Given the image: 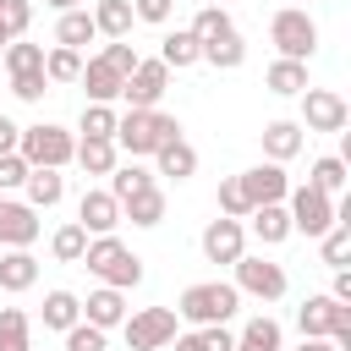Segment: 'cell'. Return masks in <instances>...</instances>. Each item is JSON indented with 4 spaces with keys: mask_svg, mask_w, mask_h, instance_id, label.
<instances>
[{
    "mask_svg": "<svg viewBox=\"0 0 351 351\" xmlns=\"http://www.w3.org/2000/svg\"><path fill=\"white\" fill-rule=\"evenodd\" d=\"M241 307V291L230 280H203V285H186L181 302H176V318L197 324V329H214V324H230Z\"/></svg>",
    "mask_w": 351,
    "mask_h": 351,
    "instance_id": "cell-1",
    "label": "cell"
},
{
    "mask_svg": "<svg viewBox=\"0 0 351 351\" xmlns=\"http://www.w3.org/2000/svg\"><path fill=\"white\" fill-rule=\"evenodd\" d=\"M181 137V121L176 115H165V110H126L121 121H115V143L132 154V159H143V154H159L165 143H176Z\"/></svg>",
    "mask_w": 351,
    "mask_h": 351,
    "instance_id": "cell-2",
    "label": "cell"
},
{
    "mask_svg": "<svg viewBox=\"0 0 351 351\" xmlns=\"http://www.w3.org/2000/svg\"><path fill=\"white\" fill-rule=\"evenodd\" d=\"M88 274H99L110 291H132L143 280V258L121 241V236H88V252H82Z\"/></svg>",
    "mask_w": 351,
    "mask_h": 351,
    "instance_id": "cell-3",
    "label": "cell"
},
{
    "mask_svg": "<svg viewBox=\"0 0 351 351\" xmlns=\"http://www.w3.org/2000/svg\"><path fill=\"white\" fill-rule=\"evenodd\" d=\"M16 154L27 159V170H60V165H71L77 137H71L66 126H55V121H38V126H22Z\"/></svg>",
    "mask_w": 351,
    "mask_h": 351,
    "instance_id": "cell-4",
    "label": "cell"
},
{
    "mask_svg": "<svg viewBox=\"0 0 351 351\" xmlns=\"http://www.w3.org/2000/svg\"><path fill=\"white\" fill-rule=\"evenodd\" d=\"M269 38H274V49H280V60H313V49H318V22L302 11V5H285V11H274L269 16Z\"/></svg>",
    "mask_w": 351,
    "mask_h": 351,
    "instance_id": "cell-5",
    "label": "cell"
},
{
    "mask_svg": "<svg viewBox=\"0 0 351 351\" xmlns=\"http://www.w3.org/2000/svg\"><path fill=\"white\" fill-rule=\"evenodd\" d=\"M285 214H291V230H302L307 241H318L340 214H335V197H324V192H313V186H296V192H285Z\"/></svg>",
    "mask_w": 351,
    "mask_h": 351,
    "instance_id": "cell-6",
    "label": "cell"
},
{
    "mask_svg": "<svg viewBox=\"0 0 351 351\" xmlns=\"http://www.w3.org/2000/svg\"><path fill=\"white\" fill-rule=\"evenodd\" d=\"M126 351H165L176 340V307H143L126 313Z\"/></svg>",
    "mask_w": 351,
    "mask_h": 351,
    "instance_id": "cell-7",
    "label": "cell"
},
{
    "mask_svg": "<svg viewBox=\"0 0 351 351\" xmlns=\"http://www.w3.org/2000/svg\"><path fill=\"white\" fill-rule=\"evenodd\" d=\"M351 121V104L335 93V88H302V132H346Z\"/></svg>",
    "mask_w": 351,
    "mask_h": 351,
    "instance_id": "cell-8",
    "label": "cell"
},
{
    "mask_svg": "<svg viewBox=\"0 0 351 351\" xmlns=\"http://www.w3.org/2000/svg\"><path fill=\"white\" fill-rule=\"evenodd\" d=\"M165 88H170V66L154 55V60H137V71L121 82V99H126V110H159Z\"/></svg>",
    "mask_w": 351,
    "mask_h": 351,
    "instance_id": "cell-9",
    "label": "cell"
},
{
    "mask_svg": "<svg viewBox=\"0 0 351 351\" xmlns=\"http://www.w3.org/2000/svg\"><path fill=\"white\" fill-rule=\"evenodd\" d=\"M346 324H351V307L335 302L329 291H324V296H307V302L296 307V329H302V340H329V335L346 329Z\"/></svg>",
    "mask_w": 351,
    "mask_h": 351,
    "instance_id": "cell-10",
    "label": "cell"
},
{
    "mask_svg": "<svg viewBox=\"0 0 351 351\" xmlns=\"http://www.w3.org/2000/svg\"><path fill=\"white\" fill-rule=\"evenodd\" d=\"M230 269H236V291H247V296H258V302H280V296H285V269H280V263L241 252Z\"/></svg>",
    "mask_w": 351,
    "mask_h": 351,
    "instance_id": "cell-11",
    "label": "cell"
},
{
    "mask_svg": "<svg viewBox=\"0 0 351 351\" xmlns=\"http://www.w3.org/2000/svg\"><path fill=\"white\" fill-rule=\"evenodd\" d=\"M241 252H247V225L241 219H225L219 214V219L203 225V258L208 263H236Z\"/></svg>",
    "mask_w": 351,
    "mask_h": 351,
    "instance_id": "cell-12",
    "label": "cell"
},
{
    "mask_svg": "<svg viewBox=\"0 0 351 351\" xmlns=\"http://www.w3.org/2000/svg\"><path fill=\"white\" fill-rule=\"evenodd\" d=\"M236 181H241V197H247V208L285 203V192H291V181H285V170H280V165H252V170H241Z\"/></svg>",
    "mask_w": 351,
    "mask_h": 351,
    "instance_id": "cell-13",
    "label": "cell"
},
{
    "mask_svg": "<svg viewBox=\"0 0 351 351\" xmlns=\"http://www.w3.org/2000/svg\"><path fill=\"white\" fill-rule=\"evenodd\" d=\"M77 225H82L88 236H115V225H121V203H115L104 186H88L82 203H77Z\"/></svg>",
    "mask_w": 351,
    "mask_h": 351,
    "instance_id": "cell-14",
    "label": "cell"
},
{
    "mask_svg": "<svg viewBox=\"0 0 351 351\" xmlns=\"http://www.w3.org/2000/svg\"><path fill=\"white\" fill-rule=\"evenodd\" d=\"M38 241V208L0 197V247H33Z\"/></svg>",
    "mask_w": 351,
    "mask_h": 351,
    "instance_id": "cell-15",
    "label": "cell"
},
{
    "mask_svg": "<svg viewBox=\"0 0 351 351\" xmlns=\"http://www.w3.org/2000/svg\"><path fill=\"white\" fill-rule=\"evenodd\" d=\"M82 324H93V329H121L126 324V296L121 291H110V285H99V291H88V302H82Z\"/></svg>",
    "mask_w": 351,
    "mask_h": 351,
    "instance_id": "cell-16",
    "label": "cell"
},
{
    "mask_svg": "<svg viewBox=\"0 0 351 351\" xmlns=\"http://www.w3.org/2000/svg\"><path fill=\"white\" fill-rule=\"evenodd\" d=\"M258 137H263V159H269V165H285V159H296V154H302V143H307L296 121H269Z\"/></svg>",
    "mask_w": 351,
    "mask_h": 351,
    "instance_id": "cell-17",
    "label": "cell"
},
{
    "mask_svg": "<svg viewBox=\"0 0 351 351\" xmlns=\"http://www.w3.org/2000/svg\"><path fill=\"white\" fill-rule=\"evenodd\" d=\"M33 280H38V258H33L27 247H5V252H0V291L16 296V291H27Z\"/></svg>",
    "mask_w": 351,
    "mask_h": 351,
    "instance_id": "cell-18",
    "label": "cell"
},
{
    "mask_svg": "<svg viewBox=\"0 0 351 351\" xmlns=\"http://www.w3.org/2000/svg\"><path fill=\"white\" fill-rule=\"evenodd\" d=\"M159 60H165L170 71H186V66H197V60H203V44H197L186 27H176V33H165V38H159Z\"/></svg>",
    "mask_w": 351,
    "mask_h": 351,
    "instance_id": "cell-19",
    "label": "cell"
},
{
    "mask_svg": "<svg viewBox=\"0 0 351 351\" xmlns=\"http://www.w3.org/2000/svg\"><path fill=\"white\" fill-rule=\"evenodd\" d=\"M22 192H27V208H55L66 197V176L60 170H27Z\"/></svg>",
    "mask_w": 351,
    "mask_h": 351,
    "instance_id": "cell-20",
    "label": "cell"
},
{
    "mask_svg": "<svg viewBox=\"0 0 351 351\" xmlns=\"http://www.w3.org/2000/svg\"><path fill=\"white\" fill-rule=\"evenodd\" d=\"M247 219H252V236H258L263 247H280V241L291 236V214H285V203H263V208H252Z\"/></svg>",
    "mask_w": 351,
    "mask_h": 351,
    "instance_id": "cell-21",
    "label": "cell"
},
{
    "mask_svg": "<svg viewBox=\"0 0 351 351\" xmlns=\"http://www.w3.org/2000/svg\"><path fill=\"white\" fill-rule=\"evenodd\" d=\"M93 38H99V27H93L88 11H60V22H55V44L60 49H77L82 55V44H93Z\"/></svg>",
    "mask_w": 351,
    "mask_h": 351,
    "instance_id": "cell-22",
    "label": "cell"
},
{
    "mask_svg": "<svg viewBox=\"0 0 351 351\" xmlns=\"http://www.w3.org/2000/svg\"><path fill=\"white\" fill-rule=\"evenodd\" d=\"M77 82L88 88V104H115V99H121V77H115L104 60H88Z\"/></svg>",
    "mask_w": 351,
    "mask_h": 351,
    "instance_id": "cell-23",
    "label": "cell"
},
{
    "mask_svg": "<svg viewBox=\"0 0 351 351\" xmlns=\"http://www.w3.org/2000/svg\"><path fill=\"white\" fill-rule=\"evenodd\" d=\"M121 219H132V225H143V230H148V225H159V219H165V192H159V186L132 192V197L121 203Z\"/></svg>",
    "mask_w": 351,
    "mask_h": 351,
    "instance_id": "cell-24",
    "label": "cell"
},
{
    "mask_svg": "<svg viewBox=\"0 0 351 351\" xmlns=\"http://www.w3.org/2000/svg\"><path fill=\"white\" fill-rule=\"evenodd\" d=\"M88 16H93V27H99L104 38H126L132 22H137V16H132V0H99Z\"/></svg>",
    "mask_w": 351,
    "mask_h": 351,
    "instance_id": "cell-25",
    "label": "cell"
},
{
    "mask_svg": "<svg viewBox=\"0 0 351 351\" xmlns=\"http://www.w3.org/2000/svg\"><path fill=\"white\" fill-rule=\"evenodd\" d=\"M71 159H77L88 176H110V170H115V143H110V137H82Z\"/></svg>",
    "mask_w": 351,
    "mask_h": 351,
    "instance_id": "cell-26",
    "label": "cell"
},
{
    "mask_svg": "<svg viewBox=\"0 0 351 351\" xmlns=\"http://www.w3.org/2000/svg\"><path fill=\"white\" fill-rule=\"evenodd\" d=\"M154 159H159V176H176V181H186V176L197 170V148H192L186 137H176V143H165V148H159Z\"/></svg>",
    "mask_w": 351,
    "mask_h": 351,
    "instance_id": "cell-27",
    "label": "cell"
},
{
    "mask_svg": "<svg viewBox=\"0 0 351 351\" xmlns=\"http://www.w3.org/2000/svg\"><path fill=\"white\" fill-rule=\"evenodd\" d=\"M307 186H313V192H324V197H340V192H346V159H340V154H324V159H313V176H307Z\"/></svg>",
    "mask_w": 351,
    "mask_h": 351,
    "instance_id": "cell-28",
    "label": "cell"
},
{
    "mask_svg": "<svg viewBox=\"0 0 351 351\" xmlns=\"http://www.w3.org/2000/svg\"><path fill=\"white\" fill-rule=\"evenodd\" d=\"M71 324H82V302L71 296V291H49L44 296V329H71Z\"/></svg>",
    "mask_w": 351,
    "mask_h": 351,
    "instance_id": "cell-29",
    "label": "cell"
},
{
    "mask_svg": "<svg viewBox=\"0 0 351 351\" xmlns=\"http://www.w3.org/2000/svg\"><path fill=\"white\" fill-rule=\"evenodd\" d=\"M236 351H285V335L274 318H252L241 335H236Z\"/></svg>",
    "mask_w": 351,
    "mask_h": 351,
    "instance_id": "cell-30",
    "label": "cell"
},
{
    "mask_svg": "<svg viewBox=\"0 0 351 351\" xmlns=\"http://www.w3.org/2000/svg\"><path fill=\"white\" fill-rule=\"evenodd\" d=\"M170 351H236V335H230L225 324H214V329H192V335H176V340H170Z\"/></svg>",
    "mask_w": 351,
    "mask_h": 351,
    "instance_id": "cell-31",
    "label": "cell"
},
{
    "mask_svg": "<svg viewBox=\"0 0 351 351\" xmlns=\"http://www.w3.org/2000/svg\"><path fill=\"white\" fill-rule=\"evenodd\" d=\"M263 82H269V93H280V99H296V93L307 88V66H302V60H274Z\"/></svg>",
    "mask_w": 351,
    "mask_h": 351,
    "instance_id": "cell-32",
    "label": "cell"
},
{
    "mask_svg": "<svg viewBox=\"0 0 351 351\" xmlns=\"http://www.w3.org/2000/svg\"><path fill=\"white\" fill-rule=\"evenodd\" d=\"M197 44H214V38H225V33H236V22L225 16V5H203L197 16H192V27H186Z\"/></svg>",
    "mask_w": 351,
    "mask_h": 351,
    "instance_id": "cell-33",
    "label": "cell"
},
{
    "mask_svg": "<svg viewBox=\"0 0 351 351\" xmlns=\"http://www.w3.org/2000/svg\"><path fill=\"white\" fill-rule=\"evenodd\" d=\"M143 186H154V170H143V165H115L104 192H110L115 203H126V197H132V192H143Z\"/></svg>",
    "mask_w": 351,
    "mask_h": 351,
    "instance_id": "cell-34",
    "label": "cell"
},
{
    "mask_svg": "<svg viewBox=\"0 0 351 351\" xmlns=\"http://www.w3.org/2000/svg\"><path fill=\"white\" fill-rule=\"evenodd\" d=\"M0 351H33V335H27V313L22 307H0Z\"/></svg>",
    "mask_w": 351,
    "mask_h": 351,
    "instance_id": "cell-35",
    "label": "cell"
},
{
    "mask_svg": "<svg viewBox=\"0 0 351 351\" xmlns=\"http://www.w3.org/2000/svg\"><path fill=\"white\" fill-rule=\"evenodd\" d=\"M203 60H208V66H219V71H236V66L247 60V44H241V33H225V38L203 44Z\"/></svg>",
    "mask_w": 351,
    "mask_h": 351,
    "instance_id": "cell-36",
    "label": "cell"
},
{
    "mask_svg": "<svg viewBox=\"0 0 351 351\" xmlns=\"http://www.w3.org/2000/svg\"><path fill=\"white\" fill-rule=\"evenodd\" d=\"M49 252L60 258V263H82V252H88V230L71 219V225H60L55 236H49Z\"/></svg>",
    "mask_w": 351,
    "mask_h": 351,
    "instance_id": "cell-37",
    "label": "cell"
},
{
    "mask_svg": "<svg viewBox=\"0 0 351 351\" xmlns=\"http://www.w3.org/2000/svg\"><path fill=\"white\" fill-rule=\"evenodd\" d=\"M318 247H324V263H329V269H346V258H351V219H335V225L318 236Z\"/></svg>",
    "mask_w": 351,
    "mask_h": 351,
    "instance_id": "cell-38",
    "label": "cell"
},
{
    "mask_svg": "<svg viewBox=\"0 0 351 351\" xmlns=\"http://www.w3.org/2000/svg\"><path fill=\"white\" fill-rule=\"evenodd\" d=\"M44 77H49V82H77V77H82V55L55 44V49L44 55Z\"/></svg>",
    "mask_w": 351,
    "mask_h": 351,
    "instance_id": "cell-39",
    "label": "cell"
},
{
    "mask_svg": "<svg viewBox=\"0 0 351 351\" xmlns=\"http://www.w3.org/2000/svg\"><path fill=\"white\" fill-rule=\"evenodd\" d=\"M5 71H11V77H22V71H44V49L11 38V44H5Z\"/></svg>",
    "mask_w": 351,
    "mask_h": 351,
    "instance_id": "cell-40",
    "label": "cell"
},
{
    "mask_svg": "<svg viewBox=\"0 0 351 351\" xmlns=\"http://www.w3.org/2000/svg\"><path fill=\"white\" fill-rule=\"evenodd\" d=\"M99 60H104V66H110V71H115V77H121V82H126V77H132V71H137V60H143V55H137V49H132V44H126V38H110V44H104V55H99Z\"/></svg>",
    "mask_w": 351,
    "mask_h": 351,
    "instance_id": "cell-41",
    "label": "cell"
},
{
    "mask_svg": "<svg viewBox=\"0 0 351 351\" xmlns=\"http://www.w3.org/2000/svg\"><path fill=\"white\" fill-rule=\"evenodd\" d=\"M115 121H121V115H115L110 104H88V110H82V137H110V143H115Z\"/></svg>",
    "mask_w": 351,
    "mask_h": 351,
    "instance_id": "cell-42",
    "label": "cell"
},
{
    "mask_svg": "<svg viewBox=\"0 0 351 351\" xmlns=\"http://www.w3.org/2000/svg\"><path fill=\"white\" fill-rule=\"evenodd\" d=\"M27 22H33V0H0V27H5V38H22Z\"/></svg>",
    "mask_w": 351,
    "mask_h": 351,
    "instance_id": "cell-43",
    "label": "cell"
},
{
    "mask_svg": "<svg viewBox=\"0 0 351 351\" xmlns=\"http://www.w3.org/2000/svg\"><path fill=\"white\" fill-rule=\"evenodd\" d=\"M11 93H16L22 104H38V99L49 93V77H44V71H22V77H11Z\"/></svg>",
    "mask_w": 351,
    "mask_h": 351,
    "instance_id": "cell-44",
    "label": "cell"
},
{
    "mask_svg": "<svg viewBox=\"0 0 351 351\" xmlns=\"http://www.w3.org/2000/svg\"><path fill=\"white\" fill-rule=\"evenodd\" d=\"M219 214H225V219H247V214H252L247 197H241V181H236V176L219 181Z\"/></svg>",
    "mask_w": 351,
    "mask_h": 351,
    "instance_id": "cell-45",
    "label": "cell"
},
{
    "mask_svg": "<svg viewBox=\"0 0 351 351\" xmlns=\"http://www.w3.org/2000/svg\"><path fill=\"white\" fill-rule=\"evenodd\" d=\"M66 351H110V346H104V329L71 324V329H66Z\"/></svg>",
    "mask_w": 351,
    "mask_h": 351,
    "instance_id": "cell-46",
    "label": "cell"
},
{
    "mask_svg": "<svg viewBox=\"0 0 351 351\" xmlns=\"http://www.w3.org/2000/svg\"><path fill=\"white\" fill-rule=\"evenodd\" d=\"M22 181H27V159H22V154H0V197L16 192Z\"/></svg>",
    "mask_w": 351,
    "mask_h": 351,
    "instance_id": "cell-47",
    "label": "cell"
},
{
    "mask_svg": "<svg viewBox=\"0 0 351 351\" xmlns=\"http://www.w3.org/2000/svg\"><path fill=\"white\" fill-rule=\"evenodd\" d=\"M170 11H176V0H132V16L137 22H154V27L170 22Z\"/></svg>",
    "mask_w": 351,
    "mask_h": 351,
    "instance_id": "cell-48",
    "label": "cell"
},
{
    "mask_svg": "<svg viewBox=\"0 0 351 351\" xmlns=\"http://www.w3.org/2000/svg\"><path fill=\"white\" fill-rule=\"evenodd\" d=\"M16 143H22V126L0 115V154H16Z\"/></svg>",
    "mask_w": 351,
    "mask_h": 351,
    "instance_id": "cell-49",
    "label": "cell"
},
{
    "mask_svg": "<svg viewBox=\"0 0 351 351\" xmlns=\"http://www.w3.org/2000/svg\"><path fill=\"white\" fill-rule=\"evenodd\" d=\"M329 296L351 307V269H335V285H329Z\"/></svg>",
    "mask_w": 351,
    "mask_h": 351,
    "instance_id": "cell-50",
    "label": "cell"
},
{
    "mask_svg": "<svg viewBox=\"0 0 351 351\" xmlns=\"http://www.w3.org/2000/svg\"><path fill=\"white\" fill-rule=\"evenodd\" d=\"M44 5H55V11H82V0H44Z\"/></svg>",
    "mask_w": 351,
    "mask_h": 351,
    "instance_id": "cell-51",
    "label": "cell"
},
{
    "mask_svg": "<svg viewBox=\"0 0 351 351\" xmlns=\"http://www.w3.org/2000/svg\"><path fill=\"white\" fill-rule=\"evenodd\" d=\"M296 351H335V346H329V340H302Z\"/></svg>",
    "mask_w": 351,
    "mask_h": 351,
    "instance_id": "cell-52",
    "label": "cell"
},
{
    "mask_svg": "<svg viewBox=\"0 0 351 351\" xmlns=\"http://www.w3.org/2000/svg\"><path fill=\"white\" fill-rule=\"evenodd\" d=\"M5 44H11V38H5V27H0V55H5Z\"/></svg>",
    "mask_w": 351,
    "mask_h": 351,
    "instance_id": "cell-53",
    "label": "cell"
},
{
    "mask_svg": "<svg viewBox=\"0 0 351 351\" xmlns=\"http://www.w3.org/2000/svg\"><path fill=\"white\" fill-rule=\"evenodd\" d=\"M203 5H225V0H203Z\"/></svg>",
    "mask_w": 351,
    "mask_h": 351,
    "instance_id": "cell-54",
    "label": "cell"
}]
</instances>
